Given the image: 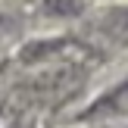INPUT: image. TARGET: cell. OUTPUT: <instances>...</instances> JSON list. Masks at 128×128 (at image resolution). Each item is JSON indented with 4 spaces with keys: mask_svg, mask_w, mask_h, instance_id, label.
Segmentation results:
<instances>
[{
    "mask_svg": "<svg viewBox=\"0 0 128 128\" xmlns=\"http://www.w3.org/2000/svg\"><path fill=\"white\" fill-rule=\"evenodd\" d=\"M88 0H44V12L50 16H78Z\"/></svg>",
    "mask_w": 128,
    "mask_h": 128,
    "instance_id": "cell-2",
    "label": "cell"
},
{
    "mask_svg": "<svg viewBox=\"0 0 128 128\" xmlns=\"http://www.w3.org/2000/svg\"><path fill=\"white\" fill-rule=\"evenodd\" d=\"M122 112H128V78L112 91H106L94 106H88L81 119H106V116H122Z\"/></svg>",
    "mask_w": 128,
    "mask_h": 128,
    "instance_id": "cell-1",
    "label": "cell"
}]
</instances>
